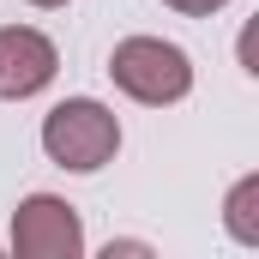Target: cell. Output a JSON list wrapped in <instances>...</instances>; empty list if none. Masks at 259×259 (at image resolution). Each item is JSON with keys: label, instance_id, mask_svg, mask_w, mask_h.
Listing matches in <instances>:
<instances>
[{"label": "cell", "instance_id": "3", "mask_svg": "<svg viewBox=\"0 0 259 259\" xmlns=\"http://www.w3.org/2000/svg\"><path fill=\"white\" fill-rule=\"evenodd\" d=\"M12 253L18 259H78L84 253V223L55 193H30L12 211Z\"/></svg>", "mask_w": 259, "mask_h": 259}, {"label": "cell", "instance_id": "7", "mask_svg": "<svg viewBox=\"0 0 259 259\" xmlns=\"http://www.w3.org/2000/svg\"><path fill=\"white\" fill-rule=\"evenodd\" d=\"M30 6H42V12H55V6H66V0H30Z\"/></svg>", "mask_w": 259, "mask_h": 259}, {"label": "cell", "instance_id": "2", "mask_svg": "<svg viewBox=\"0 0 259 259\" xmlns=\"http://www.w3.org/2000/svg\"><path fill=\"white\" fill-rule=\"evenodd\" d=\"M109 78L127 91L133 103L163 109V103H181L193 91V61L175 42H163V36H127L109 55Z\"/></svg>", "mask_w": 259, "mask_h": 259}, {"label": "cell", "instance_id": "6", "mask_svg": "<svg viewBox=\"0 0 259 259\" xmlns=\"http://www.w3.org/2000/svg\"><path fill=\"white\" fill-rule=\"evenodd\" d=\"M163 6H175V12H187V18H205V12H217V6H229V0H163Z\"/></svg>", "mask_w": 259, "mask_h": 259}, {"label": "cell", "instance_id": "1", "mask_svg": "<svg viewBox=\"0 0 259 259\" xmlns=\"http://www.w3.org/2000/svg\"><path fill=\"white\" fill-rule=\"evenodd\" d=\"M42 151H49V163H61L72 175H91L121 151V121L97 97H66L42 121Z\"/></svg>", "mask_w": 259, "mask_h": 259}, {"label": "cell", "instance_id": "5", "mask_svg": "<svg viewBox=\"0 0 259 259\" xmlns=\"http://www.w3.org/2000/svg\"><path fill=\"white\" fill-rule=\"evenodd\" d=\"M223 223H229V235H235L241 247H259V175L235 181V193L223 205Z\"/></svg>", "mask_w": 259, "mask_h": 259}, {"label": "cell", "instance_id": "4", "mask_svg": "<svg viewBox=\"0 0 259 259\" xmlns=\"http://www.w3.org/2000/svg\"><path fill=\"white\" fill-rule=\"evenodd\" d=\"M55 72H61V55H55V42L42 30H30V24H6L0 30V97L6 103L36 97Z\"/></svg>", "mask_w": 259, "mask_h": 259}]
</instances>
